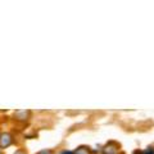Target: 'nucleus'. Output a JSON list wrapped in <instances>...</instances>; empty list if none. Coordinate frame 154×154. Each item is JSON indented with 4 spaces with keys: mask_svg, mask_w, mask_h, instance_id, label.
<instances>
[{
    "mask_svg": "<svg viewBox=\"0 0 154 154\" xmlns=\"http://www.w3.org/2000/svg\"><path fill=\"white\" fill-rule=\"evenodd\" d=\"M31 118V110L28 109H18L13 113V119L18 123H27Z\"/></svg>",
    "mask_w": 154,
    "mask_h": 154,
    "instance_id": "nucleus-1",
    "label": "nucleus"
},
{
    "mask_svg": "<svg viewBox=\"0 0 154 154\" xmlns=\"http://www.w3.org/2000/svg\"><path fill=\"white\" fill-rule=\"evenodd\" d=\"M59 154H73V150H67V149H63V150H60Z\"/></svg>",
    "mask_w": 154,
    "mask_h": 154,
    "instance_id": "nucleus-8",
    "label": "nucleus"
},
{
    "mask_svg": "<svg viewBox=\"0 0 154 154\" xmlns=\"http://www.w3.org/2000/svg\"><path fill=\"white\" fill-rule=\"evenodd\" d=\"M0 136H2V131H0Z\"/></svg>",
    "mask_w": 154,
    "mask_h": 154,
    "instance_id": "nucleus-10",
    "label": "nucleus"
},
{
    "mask_svg": "<svg viewBox=\"0 0 154 154\" xmlns=\"http://www.w3.org/2000/svg\"><path fill=\"white\" fill-rule=\"evenodd\" d=\"M73 154H93V152H91V149L89 146L80 145L73 150Z\"/></svg>",
    "mask_w": 154,
    "mask_h": 154,
    "instance_id": "nucleus-4",
    "label": "nucleus"
},
{
    "mask_svg": "<svg viewBox=\"0 0 154 154\" xmlns=\"http://www.w3.org/2000/svg\"><path fill=\"white\" fill-rule=\"evenodd\" d=\"M119 148H121V145H119L117 141L110 140L103 146L102 154H118L119 153Z\"/></svg>",
    "mask_w": 154,
    "mask_h": 154,
    "instance_id": "nucleus-2",
    "label": "nucleus"
},
{
    "mask_svg": "<svg viewBox=\"0 0 154 154\" xmlns=\"http://www.w3.org/2000/svg\"><path fill=\"white\" fill-rule=\"evenodd\" d=\"M36 154H55V152L53 149H41L40 152H37Z\"/></svg>",
    "mask_w": 154,
    "mask_h": 154,
    "instance_id": "nucleus-5",
    "label": "nucleus"
},
{
    "mask_svg": "<svg viewBox=\"0 0 154 154\" xmlns=\"http://www.w3.org/2000/svg\"><path fill=\"white\" fill-rule=\"evenodd\" d=\"M140 154H154V148H146V150H144Z\"/></svg>",
    "mask_w": 154,
    "mask_h": 154,
    "instance_id": "nucleus-7",
    "label": "nucleus"
},
{
    "mask_svg": "<svg viewBox=\"0 0 154 154\" xmlns=\"http://www.w3.org/2000/svg\"><path fill=\"white\" fill-rule=\"evenodd\" d=\"M13 143H14V136L11 132H2V136H0V148L7 149L9 146H12Z\"/></svg>",
    "mask_w": 154,
    "mask_h": 154,
    "instance_id": "nucleus-3",
    "label": "nucleus"
},
{
    "mask_svg": "<svg viewBox=\"0 0 154 154\" xmlns=\"http://www.w3.org/2000/svg\"><path fill=\"white\" fill-rule=\"evenodd\" d=\"M0 154H3V149L2 148H0Z\"/></svg>",
    "mask_w": 154,
    "mask_h": 154,
    "instance_id": "nucleus-9",
    "label": "nucleus"
},
{
    "mask_svg": "<svg viewBox=\"0 0 154 154\" xmlns=\"http://www.w3.org/2000/svg\"><path fill=\"white\" fill-rule=\"evenodd\" d=\"M13 154H28V153H27V150H26V149H23V148H19V149H17V150L14 152Z\"/></svg>",
    "mask_w": 154,
    "mask_h": 154,
    "instance_id": "nucleus-6",
    "label": "nucleus"
}]
</instances>
